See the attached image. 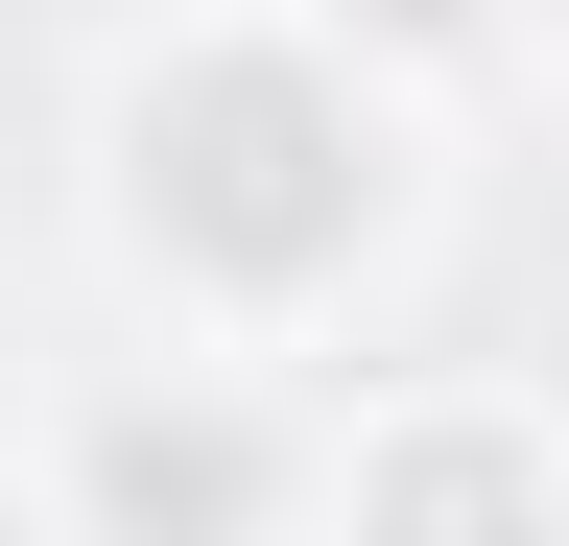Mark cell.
Here are the masks:
<instances>
[{
	"label": "cell",
	"mask_w": 569,
	"mask_h": 546,
	"mask_svg": "<svg viewBox=\"0 0 569 546\" xmlns=\"http://www.w3.org/2000/svg\"><path fill=\"white\" fill-rule=\"evenodd\" d=\"M71 238L119 332L332 380L451 261V96H403L332 0H142L71 96Z\"/></svg>",
	"instance_id": "6da1fadb"
},
{
	"label": "cell",
	"mask_w": 569,
	"mask_h": 546,
	"mask_svg": "<svg viewBox=\"0 0 569 546\" xmlns=\"http://www.w3.org/2000/svg\"><path fill=\"white\" fill-rule=\"evenodd\" d=\"M24 499H48V546H261V523H309V380L190 357V332L71 357V380H24Z\"/></svg>",
	"instance_id": "7a4b0ae2"
},
{
	"label": "cell",
	"mask_w": 569,
	"mask_h": 546,
	"mask_svg": "<svg viewBox=\"0 0 569 546\" xmlns=\"http://www.w3.org/2000/svg\"><path fill=\"white\" fill-rule=\"evenodd\" d=\"M309 523L356 546H569V404L498 357H380L309 380Z\"/></svg>",
	"instance_id": "3957f363"
},
{
	"label": "cell",
	"mask_w": 569,
	"mask_h": 546,
	"mask_svg": "<svg viewBox=\"0 0 569 546\" xmlns=\"http://www.w3.org/2000/svg\"><path fill=\"white\" fill-rule=\"evenodd\" d=\"M332 24H356V48H380V72H403V96H451V119L546 72V48H522V0H332Z\"/></svg>",
	"instance_id": "277c9868"
},
{
	"label": "cell",
	"mask_w": 569,
	"mask_h": 546,
	"mask_svg": "<svg viewBox=\"0 0 569 546\" xmlns=\"http://www.w3.org/2000/svg\"><path fill=\"white\" fill-rule=\"evenodd\" d=\"M522 48H546V72H569V0H522Z\"/></svg>",
	"instance_id": "5b68a950"
}]
</instances>
